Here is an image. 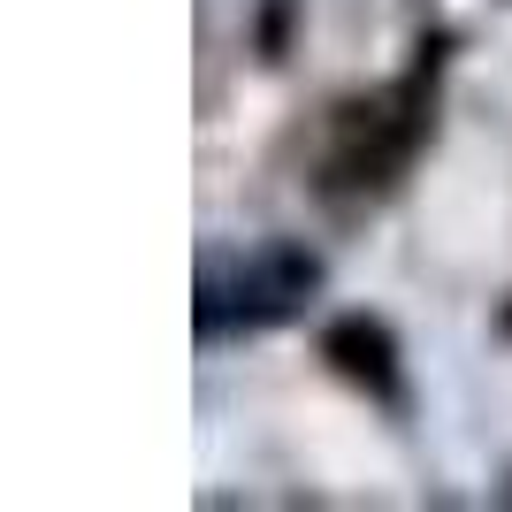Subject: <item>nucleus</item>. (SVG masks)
Listing matches in <instances>:
<instances>
[{
	"label": "nucleus",
	"mask_w": 512,
	"mask_h": 512,
	"mask_svg": "<svg viewBox=\"0 0 512 512\" xmlns=\"http://www.w3.org/2000/svg\"><path fill=\"white\" fill-rule=\"evenodd\" d=\"M314 253L299 245H253V253L207 260L199 268V337H230V329H268V321H291L314 299Z\"/></svg>",
	"instance_id": "obj_1"
},
{
	"label": "nucleus",
	"mask_w": 512,
	"mask_h": 512,
	"mask_svg": "<svg viewBox=\"0 0 512 512\" xmlns=\"http://www.w3.org/2000/svg\"><path fill=\"white\" fill-rule=\"evenodd\" d=\"M329 352L344 360V375H360V383H375V390H398V375H390V337L375 321H344L337 337H329Z\"/></svg>",
	"instance_id": "obj_2"
}]
</instances>
